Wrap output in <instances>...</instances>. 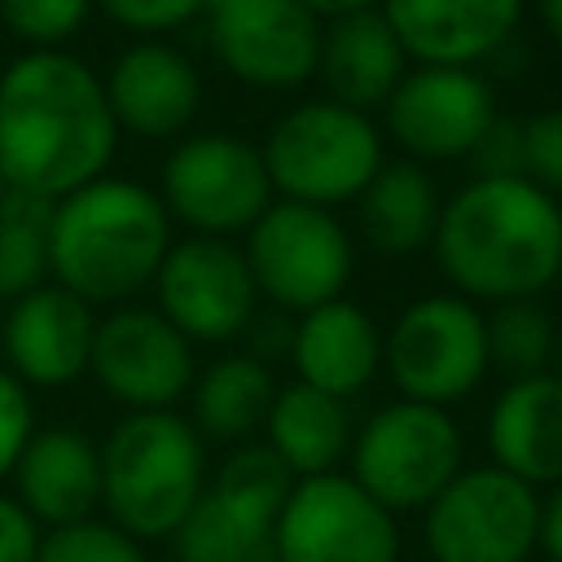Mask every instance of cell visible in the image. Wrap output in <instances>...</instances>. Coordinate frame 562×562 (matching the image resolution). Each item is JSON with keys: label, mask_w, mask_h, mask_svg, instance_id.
<instances>
[{"label": "cell", "mask_w": 562, "mask_h": 562, "mask_svg": "<svg viewBox=\"0 0 562 562\" xmlns=\"http://www.w3.org/2000/svg\"><path fill=\"white\" fill-rule=\"evenodd\" d=\"M119 123L101 75L66 48H26L0 70V171L13 193L57 202L105 176Z\"/></svg>", "instance_id": "6da1fadb"}, {"label": "cell", "mask_w": 562, "mask_h": 562, "mask_svg": "<svg viewBox=\"0 0 562 562\" xmlns=\"http://www.w3.org/2000/svg\"><path fill=\"white\" fill-rule=\"evenodd\" d=\"M430 255L479 307L540 299L562 277V202L527 176H474L443 198Z\"/></svg>", "instance_id": "7a4b0ae2"}, {"label": "cell", "mask_w": 562, "mask_h": 562, "mask_svg": "<svg viewBox=\"0 0 562 562\" xmlns=\"http://www.w3.org/2000/svg\"><path fill=\"white\" fill-rule=\"evenodd\" d=\"M171 215L158 193L127 176H101L53 202L48 281L88 307H123L154 285L171 250Z\"/></svg>", "instance_id": "3957f363"}, {"label": "cell", "mask_w": 562, "mask_h": 562, "mask_svg": "<svg viewBox=\"0 0 562 562\" xmlns=\"http://www.w3.org/2000/svg\"><path fill=\"white\" fill-rule=\"evenodd\" d=\"M101 448V509L132 540H171L206 492V439L176 413H123Z\"/></svg>", "instance_id": "277c9868"}, {"label": "cell", "mask_w": 562, "mask_h": 562, "mask_svg": "<svg viewBox=\"0 0 562 562\" xmlns=\"http://www.w3.org/2000/svg\"><path fill=\"white\" fill-rule=\"evenodd\" d=\"M259 154L277 198L325 211L356 202L386 162L382 127L364 110L329 97H312L285 110L268 127Z\"/></svg>", "instance_id": "5b68a950"}, {"label": "cell", "mask_w": 562, "mask_h": 562, "mask_svg": "<svg viewBox=\"0 0 562 562\" xmlns=\"http://www.w3.org/2000/svg\"><path fill=\"white\" fill-rule=\"evenodd\" d=\"M465 470V435L448 408L391 400L373 408L351 439L347 474L395 518L422 514Z\"/></svg>", "instance_id": "8992f818"}, {"label": "cell", "mask_w": 562, "mask_h": 562, "mask_svg": "<svg viewBox=\"0 0 562 562\" xmlns=\"http://www.w3.org/2000/svg\"><path fill=\"white\" fill-rule=\"evenodd\" d=\"M294 474L268 443H237L206 479L202 501L171 536V562H277V514Z\"/></svg>", "instance_id": "52a82bcc"}, {"label": "cell", "mask_w": 562, "mask_h": 562, "mask_svg": "<svg viewBox=\"0 0 562 562\" xmlns=\"http://www.w3.org/2000/svg\"><path fill=\"white\" fill-rule=\"evenodd\" d=\"M382 373L400 400L452 408L492 373L483 307L443 290L413 299L382 334Z\"/></svg>", "instance_id": "ba28073f"}, {"label": "cell", "mask_w": 562, "mask_h": 562, "mask_svg": "<svg viewBox=\"0 0 562 562\" xmlns=\"http://www.w3.org/2000/svg\"><path fill=\"white\" fill-rule=\"evenodd\" d=\"M158 202L193 237H246L277 202L259 145L233 132L180 136L158 171Z\"/></svg>", "instance_id": "9c48e42d"}, {"label": "cell", "mask_w": 562, "mask_h": 562, "mask_svg": "<svg viewBox=\"0 0 562 562\" xmlns=\"http://www.w3.org/2000/svg\"><path fill=\"white\" fill-rule=\"evenodd\" d=\"M241 255L259 285V299L285 316H303L329 299H342L356 272V241L347 224L325 206L277 198L241 237Z\"/></svg>", "instance_id": "30bf717a"}, {"label": "cell", "mask_w": 562, "mask_h": 562, "mask_svg": "<svg viewBox=\"0 0 562 562\" xmlns=\"http://www.w3.org/2000/svg\"><path fill=\"white\" fill-rule=\"evenodd\" d=\"M540 492L501 465H465L426 509V562H527L536 553Z\"/></svg>", "instance_id": "8fae6325"}, {"label": "cell", "mask_w": 562, "mask_h": 562, "mask_svg": "<svg viewBox=\"0 0 562 562\" xmlns=\"http://www.w3.org/2000/svg\"><path fill=\"white\" fill-rule=\"evenodd\" d=\"M272 540L277 562H400V518L347 470L294 479Z\"/></svg>", "instance_id": "7c38bea8"}, {"label": "cell", "mask_w": 562, "mask_h": 562, "mask_svg": "<svg viewBox=\"0 0 562 562\" xmlns=\"http://www.w3.org/2000/svg\"><path fill=\"white\" fill-rule=\"evenodd\" d=\"M154 307L193 342L224 347L259 316V285L237 241L228 237H180L154 277Z\"/></svg>", "instance_id": "4fadbf2b"}, {"label": "cell", "mask_w": 562, "mask_h": 562, "mask_svg": "<svg viewBox=\"0 0 562 562\" xmlns=\"http://www.w3.org/2000/svg\"><path fill=\"white\" fill-rule=\"evenodd\" d=\"M88 373L123 413H158L193 391L198 364L193 342L154 303H123L97 321Z\"/></svg>", "instance_id": "5bb4252c"}, {"label": "cell", "mask_w": 562, "mask_h": 562, "mask_svg": "<svg viewBox=\"0 0 562 562\" xmlns=\"http://www.w3.org/2000/svg\"><path fill=\"white\" fill-rule=\"evenodd\" d=\"M496 119V92L474 66H408L382 105L386 136L422 167L470 158Z\"/></svg>", "instance_id": "9a60e30c"}, {"label": "cell", "mask_w": 562, "mask_h": 562, "mask_svg": "<svg viewBox=\"0 0 562 562\" xmlns=\"http://www.w3.org/2000/svg\"><path fill=\"white\" fill-rule=\"evenodd\" d=\"M215 61L246 88L290 92L316 79L325 22L299 0H224L206 13Z\"/></svg>", "instance_id": "2e32d148"}, {"label": "cell", "mask_w": 562, "mask_h": 562, "mask_svg": "<svg viewBox=\"0 0 562 562\" xmlns=\"http://www.w3.org/2000/svg\"><path fill=\"white\" fill-rule=\"evenodd\" d=\"M97 316L57 281L35 285L0 312V356L22 386H70L88 373Z\"/></svg>", "instance_id": "e0dca14e"}, {"label": "cell", "mask_w": 562, "mask_h": 562, "mask_svg": "<svg viewBox=\"0 0 562 562\" xmlns=\"http://www.w3.org/2000/svg\"><path fill=\"white\" fill-rule=\"evenodd\" d=\"M101 83H105V101H110L119 132L140 136V140L184 136L202 110V75L167 40L127 44L110 61Z\"/></svg>", "instance_id": "ac0fdd59"}, {"label": "cell", "mask_w": 562, "mask_h": 562, "mask_svg": "<svg viewBox=\"0 0 562 562\" xmlns=\"http://www.w3.org/2000/svg\"><path fill=\"white\" fill-rule=\"evenodd\" d=\"M527 0H382L413 66H483L509 48Z\"/></svg>", "instance_id": "d6986e66"}, {"label": "cell", "mask_w": 562, "mask_h": 562, "mask_svg": "<svg viewBox=\"0 0 562 562\" xmlns=\"http://www.w3.org/2000/svg\"><path fill=\"white\" fill-rule=\"evenodd\" d=\"M492 465L544 492L562 483V378L553 369L509 378L487 408Z\"/></svg>", "instance_id": "ffe728a7"}, {"label": "cell", "mask_w": 562, "mask_h": 562, "mask_svg": "<svg viewBox=\"0 0 562 562\" xmlns=\"http://www.w3.org/2000/svg\"><path fill=\"white\" fill-rule=\"evenodd\" d=\"M9 479L13 501L40 527H66L101 509V448L75 426H35Z\"/></svg>", "instance_id": "44dd1931"}, {"label": "cell", "mask_w": 562, "mask_h": 562, "mask_svg": "<svg viewBox=\"0 0 562 562\" xmlns=\"http://www.w3.org/2000/svg\"><path fill=\"white\" fill-rule=\"evenodd\" d=\"M290 364H294L299 382H307L325 395L351 400L382 373V329L360 303L329 299V303L294 316Z\"/></svg>", "instance_id": "7402d4cb"}, {"label": "cell", "mask_w": 562, "mask_h": 562, "mask_svg": "<svg viewBox=\"0 0 562 562\" xmlns=\"http://www.w3.org/2000/svg\"><path fill=\"white\" fill-rule=\"evenodd\" d=\"M404 75H408V57H404V44L395 40L391 22L382 18V9L325 22L316 79L325 83L329 101H342L364 114L382 110Z\"/></svg>", "instance_id": "603a6c76"}, {"label": "cell", "mask_w": 562, "mask_h": 562, "mask_svg": "<svg viewBox=\"0 0 562 562\" xmlns=\"http://www.w3.org/2000/svg\"><path fill=\"white\" fill-rule=\"evenodd\" d=\"M351 439H356L351 404L338 395H325L307 382L281 386L268 408V422H263V443L277 452V461L294 479L342 470Z\"/></svg>", "instance_id": "cb8c5ba5"}, {"label": "cell", "mask_w": 562, "mask_h": 562, "mask_svg": "<svg viewBox=\"0 0 562 562\" xmlns=\"http://www.w3.org/2000/svg\"><path fill=\"white\" fill-rule=\"evenodd\" d=\"M277 378L272 364L255 360L250 351H228L220 360H211L206 369H198L193 378V413L189 422L198 426L202 439H224V443H250L263 422L268 408L277 400Z\"/></svg>", "instance_id": "d4e9b609"}, {"label": "cell", "mask_w": 562, "mask_h": 562, "mask_svg": "<svg viewBox=\"0 0 562 562\" xmlns=\"http://www.w3.org/2000/svg\"><path fill=\"white\" fill-rule=\"evenodd\" d=\"M439 189L422 162L395 158L382 162V171L369 180V189L356 198L360 228L382 255H413L426 250L439 224Z\"/></svg>", "instance_id": "484cf974"}, {"label": "cell", "mask_w": 562, "mask_h": 562, "mask_svg": "<svg viewBox=\"0 0 562 562\" xmlns=\"http://www.w3.org/2000/svg\"><path fill=\"white\" fill-rule=\"evenodd\" d=\"M53 202L9 193L0 206V303H13L48 281Z\"/></svg>", "instance_id": "4316f807"}, {"label": "cell", "mask_w": 562, "mask_h": 562, "mask_svg": "<svg viewBox=\"0 0 562 562\" xmlns=\"http://www.w3.org/2000/svg\"><path fill=\"white\" fill-rule=\"evenodd\" d=\"M487 321V364L509 378H531L553 369V347H558V321L536 303H501L483 312Z\"/></svg>", "instance_id": "83f0119b"}, {"label": "cell", "mask_w": 562, "mask_h": 562, "mask_svg": "<svg viewBox=\"0 0 562 562\" xmlns=\"http://www.w3.org/2000/svg\"><path fill=\"white\" fill-rule=\"evenodd\" d=\"M35 562H149L145 544L132 540L110 518H79L66 527H44Z\"/></svg>", "instance_id": "f1b7e54d"}, {"label": "cell", "mask_w": 562, "mask_h": 562, "mask_svg": "<svg viewBox=\"0 0 562 562\" xmlns=\"http://www.w3.org/2000/svg\"><path fill=\"white\" fill-rule=\"evenodd\" d=\"M92 0H0V22L26 48H61L83 31Z\"/></svg>", "instance_id": "f546056e"}, {"label": "cell", "mask_w": 562, "mask_h": 562, "mask_svg": "<svg viewBox=\"0 0 562 562\" xmlns=\"http://www.w3.org/2000/svg\"><path fill=\"white\" fill-rule=\"evenodd\" d=\"M101 18L132 31L136 40H162L167 31H180L184 22L206 13V0H92Z\"/></svg>", "instance_id": "4dcf8cb0"}, {"label": "cell", "mask_w": 562, "mask_h": 562, "mask_svg": "<svg viewBox=\"0 0 562 562\" xmlns=\"http://www.w3.org/2000/svg\"><path fill=\"white\" fill-rule=\"evenodd\" d=\"M522 176L549 198H562V110L522 119Z\"/></svg>", "instance_id": "1f68e13d"}, {"label": "cell", "mask_w": 562, "mask_h": 562, "mask_svg": "<svg viewBox=\"0 0 562 562\" xmlns=\"http://www.w3.org/2000/svg\"><path fill=\"white\" fill-rule=\"evenodd\" d=\"M35 435V404L31 386H22L4 364H0V483L13 474L26 439Z\"/></svg>", "instance_id": "d6a6232c"}, {"label": "cell", "mask_w": 562, "mask_h": 562, "mask_svg": "<svg viewBox=\"0 0 562 562\" xmlns=\"http://www.w3.org/2000/svg\"><path fill=\"white\" fill-rule=\"evenodd\" d=\"M479 176H522V119H496L470 154Z\"/></svg>", "instance_id": "836d02e7"}, {"label": "cell", "mask_w": 562, "mask_h": 562, "mask_svg": "<svg viewBox=\"0 0 562 562\" xmlns=\"http://www.w3.org/2000/svg\"><path fill=\"white\" fill-rule=\"evenodd\" d=\"M40 536H44V527L13 496L0 492V562H35Z\"/></svg>", "instance_id": "e575fe53"}, {"label": "cell", "mask_w": 562, "mask_h": 562, "mask_svg": "<svg viewBox=\"0 0 562 562\" xmlns=\"http://www.w3.org/2000/svg\"><path fill=\"white\" fill-rule=\"evenodd\" d=\"M250 347V356L255 360H263V364H272V360H290V338H294V316H285V312H259L255 321H250V329L241 334Z\"/></svg>", "instance_id": "d590c367"}, {"label": "cell", "mask_w": 562, "mask_h": 562, "mask_svg": "<svg viewBox=\"0 0 562 562\" xmlns=\"http://www.w3.org/2000/svg\"><path fill=\"white\" fill-rule=\"evenodd\" d=\"M536 553L549 562H562V483L540 492V527H536Z\"/></svg>", "instance_id": "8d00e7d4"}, {"label": "cell", "mask_w": 562, "mask_h": 562, "mask_svg": "<svg viewBox=\"0 0 562 562\" xmlns=\"http://www.w3.org/2000/svg\"><path fill=\"white\" fill-rule=\"evenodd\" d=\"M303 9H312L321 22H334V18H351V13H369V9H382V0H299Z\"/></svg>", "instance_id": "74e56055"}, {"label": "cell", "mask_w": 562, "mask_h": 562, "mask_svg": "<svg viewBox=\"0 0 562 562\" xmlns=\"http://www.w3.org/2000/svg\"><path fill=\"white\" fill-rule=\"evenodd\" d=\"M536 13H540V22H544L549 40L562 48V0H536Z\"/></svg>", "instance_id": "f35d334b"}, {"label": "cell", "mask_w": 562, "mask_h": 562, "mask_svg": "<svg viewBox=\"0 0 562 562\" xmlns=\"http://www.w3.org/2000/svg\"><path fill=\"white\" fill-rule=\"evenodd\" d=\"M553 373L562 378V325H558V347H553Z\"/></svg>", "instance_id": "ab89813d"}, {"label": "cell", "mask_w": 562, "mask_h": 562, "mask_svg": "<svg viewBox=\"0 0 562 562\" xmlns=\"http://www.w3.org/2000/svg\"><path fill=\"white\" fill-rule=\"evenodd\" d=\"M13 189H9V180H4V171H0V206H4V198H9Z\"/></svg>", "instance_id": "60d3db41"}, {"label": "cell", "mask_w": 562, "mask_h": 562, "mask_svg": "<svg viewBox=\"0 0 562 562\" xmlns=\"http://www.w3.org/2000/svg\"><path fill=\"white\" fill-rule=\"evenodd\" d=\"M211 4H224V0H206V9H211Z\"/></svg>", "instance_id": "b9f144b4"}]
</instances>
